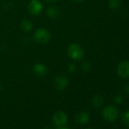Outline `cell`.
Segmentation results:
<instances>
[{
  "mask_svg": "<svg viewBox=\"0 0 129 129\" xmlns=\"http://www.w3.org/2000/svg\"><path fill=\"white\" fill-rule=\"evenodd\" d=\"M121 3V0H109V6L112 9H118Z\"/></svg>",
  "mask_w": 129,
  "mask_h": 129,
  "instance_id": "4fadbf2b",
  "label": "cell"
},
{
  "mask_svg": "<svg viewBox=\"0 0 129 129\" xmlns=\"http://www.w3.org/2000/svg\"><path fill=\"white\" fill-rule=\"evenodd\" d=\"M103 104V99L101 96L96 95L92 100V105L94 108H100Z\"/></svg>",
  "mask_w": 129,
  "mask_h": 129,
  "instance_id": "7c38bea8",
  "label": "cell"
},
{
  "mask_svg": "<svg viewBox=\"0 0 129 129\" xmlns=\"http://www.w3.org/2000/svg\"><path fill=\"white\" fill-rule=\"evenodd\" d=\"M122 121L123 124L126 126L129 127V110L124 112L122 115Z\"/></svg>",
  "mask_w": 129,
  "mask_h": 129,
  "instance_id": "5bb4252c",
  "label": "cell"
},
{
  "mask_svg": "<svg viewBox=\"0 0 129 129\" xmlns=\"http://www.w3.org/2000/svg\"><path fill=\"white\" fill-rule=\"evenodd\" d=\"M58 129H69V128H67V127H58Z\"/></svg>",
  "mask_w": 129,
  "mask_h": 129,
  "instance_id": "44dd1931",
  "label": "cell"
},
{
  "mask_svg": "<svg viewBox=\"0 0 129 129\" xmlns=\"http://www.w3.org/2000/svg\"><path fill=\"white\" fill-rule=\"evenodd\" d=\"M43 4L39 0H30L27 6L29 13L34 16L39 15L43 11Z\"/></svg>",
  "mask_w": 129,
  "mask_h": 129,
  "instance_id": "277c9868",
  "label": "cell"
},
{
  "mask_svg": "<svg viewBox=\"0 0 129 129\" xmlns=\"http://www.w3.org/2000/svg\"><path fill=\"white\" fill-rule=\"evenodd\" d=\"M55 84L56 87L58 90H64L66 89L69 84V80L67 78V77L64 75H58L55 78Z\"/></svg>",
  "mask_w": 129,
  "mask_h": 129,
  "instance_id": "52a82bcc",
  "label": "cell"
},
{
  "mask_svg": "<svg viewBox=\"0 0 129 129\" xmlns=\"http://www.w3.org/2000/svg\"><path fill=\"white\" fill-rule=\"evenodd\" d=\"M118 115V109L113 106H108L103 110V116L108 121H114Z\"/></svg>",
  "mask_w": 129,
  "mask_h": 129,
  "instance_id": "3957f363",
  "label": "cell"
},
{
  "mask_svg": "<svg viewBox=\"0 0 129 129\" xmlns=\"http://www.w3.org/2000/svg\"><path fill=\"white\" fill-rule=\"evenodd\" d=\"M2 88H3V87H2V84H0V91H1V90H2Z\"/></svg>",
  "mask_w": 129,
  "mask_h": 129,
  "instance_id": "7402d4cb",
  "label": "cell"
},
{
  "mask_svg": "<svg viewBox=\"0 0 129 129\" xmlns=\"http://www.w3.org/2000/svg\"><path fill=\"white\" fill-rule=\"evenodd\" d=\"M35 41L40 44H46L51 40V34L46 28H39L34 34Z\"/></svg>",
  "mask_w": 129,
  "mask_h": 129,
  "instance_id": "7a4b0ae2",
  "label": "cell"
},
{
  "mask_svg": "<svg viewBox=\"0 0 129 129\" xmlns=\"http://www.w3.org/2000/svg\"><path fill=\"white\" fill-rule=\"evenodd\" d=\"M67 52L70 58L74 61H80L84 56V52L82 46L77 43H71L68 47Z\"/></svg>",
  "mask_w": 129,
  "mask_h": 129,
  "instance_id": "6da1fadb",
  "label": "cell"
},
{
  "mask_svg": "<svg viewBox=\"0 0 129 129\" xmlns=\"http://www.w3.org/2000/svg\"><path fill=\"white\" fill-rule=\"evenodd\" d=\"M20 27L24 32L29 33L33 29V24L30 21H29L27 19H24L21 21Z\"/></svg>",
  "mask_w": 129,
  "mask_h": 129,
  "instance_id": "30bf717a",
  "label": "cell"
},
{
  "mask_svg": "<svg viewBox=\"0 0 129 129\" xmlns=\"http://www.w3.org/2000/svg\"><path fill=\"white\" fill-rule=\"evenodd\" d=\"M46 13V15L52 19H58L61 16V11L56 6L49 7Z\"/></svg>",
  "mask_w": 129,
  "mask_h": 129,
  "instance_id": "9c48e42d",
  "label": "cell"
},
{
  "mask_svg": "<svg viewBox=\"0 0 129 129\" xmlns=\"http://www.w3.org/2000/svg\"><path fill=\"white\" fill-rule=\"evenodd\" d=\"M44 1H45L46 3H55V2H57L58 0H44Z\"/></svg>",
  "mask_w": 129,
  "mask_h": 129,
  "instance_id": "ffe728a7",
  "label": "cell"
},
{
  "mask_svg": "<svg viewBox=\"0 0 129 129\" xmlns=\"http://www.w3.org/2000/svg\"><path fill=\"white\" fill-rule=\"evenodd\" d=\"M76 121L80 124H86L89 121V115L87 112H80L75 118Z\"/></svg>",
  "mask_w": 129,
  "mask_h": 129,
  "instance_id": "8fae6325",
  "label": "cell"
},
{
  "mask_svg": "<svg viewBox=\"0 0 129 129\" xmlns=\"http://www.w3.org/2000/svg\"><path fill=\"white\" fill-rule=\"evenodd\" d=\"M115 102L117 103V104H120V103H121V102H122V100H123V98H122V96L121 95V94H117L115 96Z\"/></svg>",
  "mask_w": 129,
  "mask_h": 129,
  "instance_id": "e0dca14e",
  "label": "cell"
},
{
  "mask_svg": "<svg viewBox=\"0 0 129 129\" xmlns=\"http://www.w3.org/2000/svg\"><path fill=\"white\" fill-rule=\"evenodd\" d=\"M68 71L69 72H74L76 71V66H75V64L74 63H69L68 64Z\"/></svg>",
  "mask_w": 129,
  "mask_h": 129,
  "instance_id": "2e32d148",
  "label": "cell"
},
{
  "mask_svg": "<svg viewBox=\"0 0 129 129\" xmlns=\"http://www.w3.org/2000/svg\"><path fill=\"white\" fill-rule=\"evenodd\" d=\"M117 73L121 78H129V61H122L118 64Z\"/></svg>",
  "mask_w": 129,
  "mask_h": 129,
  "instance_id": "5b68a950",
  "label": "cell"
},
{
  "mask_svg": "<svg viewBox=\"0 0 129 129\" xmlns=\"http://www.w3.org/2000/svg\"><path fill=\"white\" fill-rule=\"evenodd\" d=\"M33 72L37 76H45L47 75L49 70L46 64L43 63H37L33 66Z\"/></svg>",
  "mask_w": 129,
  "mask_h": 129,
  "instance_id": "ba28073f",
  "label": "cell"
},
{
  "mask_svg": "<svg viewBox=\"0 0 129 129\" xmlns=\"http://www.w3.org/2000/svg\"><path fill=\"white\" fill-rule=\"evenodd\" d=\"M90 67H91L90 66V62L88 61H84L82 63V64H81V68H82L83 71L85 72H89L90 70Z\"/></svg>",
  "mask_w": 129,
  "mask_h": 129,
  "instance_id": "9a60e30c",
  "label": "cell"
},
{
  "mask_svg": "<svg viewBox=\"0 0 129 129\" xmlns=\"http://www.w3.org/2000/svg\"><path fill=\"white\" fill-rule=\"evenodd\" d=\"M53 121L58 127L64 126L67 123V116L66 113L61 111L56 112L53 115Z\"/></svg>",
  "mask_w": 129,
  "mask_h": 129,
  "instance_id": "8992f818",
  "label": "cell"
},
{
  "mask_svg": "<svg viewBox=\"0 0 129 129\" xmlns=\"http://www.w3.org/2000/svg\"><path fill=\"white\" fill-rule=\"evenodd\" d=\"M124 90L127 93H129V83H127L124 87Z\"/></svg>",
  "mask_w": 129,
  "mask_h": 129,
  "instance_id": "ac0fdd59",
  "label": "cell"
},
{
  "mask_svg": "<svg viewBox=\"0 0 129 129\" xmlns=\"http://www.w3.org/2000/svg\"><path fill=\"white\" fill-rule=\"evenodd\" d=\"M72 1L75 3H81L84 1V0H72Z\"/></svg>",
  "mask_w": 129,
  "mask_h": 129,
  "instance_id": "d6986e66",
  "label": "cell"
},
{
  "mask_svg": "<svg viewBox=\"0 0 129 129\" xmlns=\"http://www.w3.org/2000/svg\"><path fill=\"white\" fill-rule=\"evenodd\" d=\"M89 129H90V128H89Z\"/></svg>",
  "mask_w": 129,
  "mask_h": 129,
  "instance_id": "cb8c5ba5",
  "label": "cell"
},
{
  "mask_svg": "<svg viewBox=\"0 0 129 129\" xmlns=\"http://www.w3.org/2000/svg\"><path fill=\"white\" fill-rule=\"evenodd\" d=\"M46 129H49V128H46Z\"/></svg>",
  "mask_w": 129,
  "mask_h": 129,
  "instance_id": "603a6c76",
  "label": "cell"
}]
</instances>
